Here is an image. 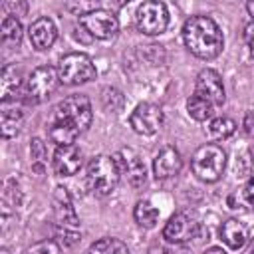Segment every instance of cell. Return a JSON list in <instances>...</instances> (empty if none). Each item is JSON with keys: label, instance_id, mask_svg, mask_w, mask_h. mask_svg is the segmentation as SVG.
<instances>
[{"label": "cell", "instance_id": "obj_13", "mask_svg": "<svg viewBox=\"0 0 254 254\" xmlns=\"http://www.w3.org/2000/svg\"><path fill=\"white\" fill-rule=\"evenodd\" d=\"M52 163H54V171L60 177H71L81 169L83 153L75 145H58Z\"/></svg>", "mask_w": 254, "mask_h": 254}, {"label": "cell", "instance_id": "obj_32", "mask_svg": "<svg viewBox=\"0 0 254 254\" xmlns=\"http://www.w3.org/2000/svg\"><path fill=\"white\" fill-rule=\"evenodd\" d=\"M149 254H177V252H173V250H169V248H165V246H153L151 250H149Z\"/></svg>", "mask_w": 254, "mask_h": 254}, {"label": "cell", "instance_id": "obj_6", "mask_svg": "<svg viewBox=\"0 0 254 254\" xmlns=\"http://www.w3.org/2000/svg\"><path fill=\"white\" fill-rule=\"evenodd\" d=\"M58 85H60L58 69L52 65H40L28 77L26 91H24L26 101L28 103H42L58 89Z\"/></svg>", "mask_w": 254, "mask_h": 254}, {"label": "cell", "instance_id": "obj_3", "mask_svg": "<svg viewBox=\"0 0 254 254\" xmlns=\"http://www.w3.org/2000/svg\"><path fill=\"white\" fill-rule=\"evenodd\" d=\"M119 179H121V167H119L115 155L113 157L111 155H97L87 163L85 183L93 194L105 196V194L113 192Z\"/></svg>", "mask_w": 254, "mask_h": 254}, {"label": "cell", "instance_id": "obj_5", "mask_svg": "<svg viewBox=\"0 0 254 254\" xmlns=\"http://www.w3.org/2000/svg\"><path fill=\"white\" fill-rule=\"evenodd\" d=\"M58 75H60V81L65 85H79V83H87L95 79L97 69L89 56L73 52L60 60Z\"/></svg>", "mask_w": 254, "mask_h": 254}, {"label": "cell", "instance_id": "obj_2", "mask_svg": "<svg viewBox=\"0 0 254 254\" xmlns=\"http://www.w3.org/2000/svg\"><path fill=\"white\" fill-rule=\"evenodd\" d=\"M185 46L200 60H214L224 46L218 24L208 16H190L183 26Z\"/></svg>", "mask_w": 254, "mask_h": 254}, {"label": "cell", "instance_id": "obj_18", "mask_svg": "<svg viewBox=\"0 0 254 254\" xmlns=\"http://www.w3.org/2000/svg\"><path fill=\"white\" fill-rule=\"evenodd\" d=\"M22 121H24V113L22 109L12 103V101H2V107H0V127H2V137L4 139H10V137H16L20 127H22Z\"/></svg>", "mask_w": 254, "mask_h": 254}, {"label": "cell", "instance_id": "obj_31", "mask_svg": "<svg viewBox=\"0 0 254 254\" xmlns=\"http://www.w3.org/2000/svg\"><path fill=\"white\" fill-rule=\"evenodd\" d=\"M244 198H246V202L254 208V177L248 181V185H246V189H244Z\"/></svg>", "mask_w": 254, "mask_h": 254}, {"label": "cell", "instance_id": "obj_35", "mask_svg": "<svg viewBox=\"0 0 254 254\" xmlns=\"http://www.w3.org/2000/svg\"><path fill=\"white\" fill-rule=\"evenodd\" d=\"M250 254H254V244H252V248H250Z\"/></svg>", "mask_w": 254, "mask_h": 254}, {"label": "cell", "instance_id": "obj_34", "mask_svg": "<svg viewBox=\"0 0 254 254\" xmlns=\"http://www.w3.org/2000/svg\"><path fill=\"white\" fill-rule=\"evenodd\" d=\"M246 10L250 12V16H254V2H248L246 4Z\"/></svg>", "mask_w": 254, "mask_h": 254}, {"label": "cell", "instance_id": "obj_7", "mask_svg": "<svg viewBox=\"0 0 254 254\" xmlns=\"http://www.w3.org/2000/svg\"><path fill=\"white\" fill-rule=\"evenodd\" d=\"M135 24H137V30L147 36L163 34L169 26V10L163 2H157V0L143 2L137 8Z\"/></svg>", "mask_w": 254, "mask_h": 254}, {"label": "cell", "instance_id": "obj_16", "mask_svg": "<svg viewBox=\"0 0 254 254\" xmlns=\"http://www.w3.org/2000/svg\"><path fill=\"white\" fill-rule=\"evenodd\" d=\"M28 36H30V42L36 50H48V48L54 46V42L58 38V28H56L52 18L42 16L36 22L30 24Z\"/></svg>", "mask_w": 254, "mask_h": 254}, {"label": "cell", "instance_id": "obj_15", "mask_svg": "<svg viewBox=\"0 0 254 254\" xmlns=\"http://www.w3.org/2000/svg\"><path fill=\"white\" fill-rule=\"evenodd\" d=\"M181 167H183V157L173 145L163 147L153 159V173L157 179H171L179 175Z\"/></svg>", "mask_w": 254, "mask_h": 254}, {"label": "cell", "instance_id": "obj_8", "mask_svg": "<svg viewBox=\"0 0 254 254\" xmlns=\"http://www.w3.org/2000/svg\"><path fill=\"white\" fill-rule=\"evenodd\" d=\"M79 26L97 40H111L117 36L119 32V20L113 12L97 8L93 12H87L83 16H79Z\"/></svg>", "mask_w": 254, "mask_h": 254}, {"label": "cell", "instance_id": "obj_33", "mask_svg": "<svg viewBox=\"0 0 254 254\" xmlns=\"http://www.w3.org/2000/svg\"><path fill=\"white\" fill-rule=\"evenodd\" d=\"M204 254H226V250H222L220 246H210L204 250Z\"/></svg>", "mask_w": 254, "mask_h": 254}, {"label": "cell", "instance_id": "obj_4", "mask_svg": "<svg viewBox=\"0 0 254 254\" xmlns=\"http://www.w3.org/2000/svg\"><path fill=\"white\" fill-rule=\"evenodd\" d=\"M192 173L204 181V183H214L222 177L224 167H226V153L222 151L220 145L216 143H206L202 147H198L192 155L190 161Z\"/></svg>", "mask_w": 254, "mask_h": 254}, {"label": "cell", "instance_id": "obj_27", "mask_svg": "<svg viewBox=\"0 0 254 254\" xmlns=\"http://www.w3.org/2000/svg\"><path fill=\"white\" fill-rule=\"evenodd\" d=\"M26 254H62V248L56 240H42V242H36L34 246H30L26 250Z\"/></svg>", "mask_w": 254, "mask_h": 254}, {"label": "cell", "instance_id": "obj_24", "mask_svg": "<svg viewBox=\"0 0 254 254\" xmlns=\"http://www.w3.org/2000/svg\"><path fill=\"white\" fill-rule=\"evenodd\" d=\"M2 38L6 44L18 46L22 42V24L14 16H4L2 20Z\"/></svg>", "mask_w": 254, "mask_h": 254}, {"label": "cell", "instance_id": "obj_9", "mask_svg": "<svg viewBox=\"0 0 254 254\" xmlns=\"http://www.w3.org/2000/svg\"><path fill=\"white\" fill-rule=\"evenodd\" d=\"M200 224L190 212H177L163 228V238L171 244H185L198 236Z\"/></svg>", "mask_w": 254, "mask_h": 254}, {"label": "cell", "instance_id": "obj_30", "mask_svg": "<svg viewBox=\"0 0 254 254\" xmlns=\"http://www.w3.org/2000/svg\"><path fill=\"white\" fill-rule=\"evenodd\" d=\"M244 131H246V135L254 137V109H250L244 115Z\"/></svg>", "mask_w": 254, "mask_h": 254}, {"label": "cell", "instance_id": "obj_12", "mask_svg": "<svg viewBox=\"0 0 254 254\" xmlns=\"http://www.w3.org/2000/svg\"><path fill=\"white\" fill-rule=\"evenodd\" d=\"M115 157H117V163L121 167V175L127 177V183L133 189L145 187V183H147V171H145V165H143L141 157L133 149H123Z\"/></svg>", "mask_w": 254, "mask_h": 254}, {"label": "cell", "instance_id": "obj_23", "mask_svg": "<svg viewBox=\"0 0 254 254\" xmlns=\"http://www.w3.org/2000/svg\"><path fill=\"white\" fill-rule=\"evenodd\" d=\"M236 131V123H234V119H230V117H214L212 121H210V125H208V133L214 137V139H218V141H222V139H228L232 133Z\"/></svg>", "mask_w": 254, "mask_h": 254}, {"label": "cell", "instance_id": "obj_20", "mask_svg": "<svg viewBox=\"0 0 254 254\" xmlns=\"http://www.w3.org/2000/svg\"><path fill=\"white\" fill-rule=\"evenodd\" d=\"M133 216H135V222L143 228H153L159 220V208L153 206V202L149 200H139L135 204V210H133Z\"/></svg>", "mask_w": 254, "mask_h": 254}, {"label": "cell", "instance_id": "obj_29", "mask_svg": "<svg viewBox=\"0 0 254 254\" xmlns=\"http://www.w3.org/2000/svg\"><path fill=\"white\" fill-rule=\"evenodd\" d=\"M4 8L10 10V12H14V16H22V14H26L28 4L26 2H6Z\"/></svg>", "mask_w": 254, "mask_h": 254}, {"label": "cell", "instance_id": "obj_1", "mask_svg": "<svg viewBox=\"0 0 254 254\" xmlns=\"http://www.w3.org/2000/svg\"><path fill=\"white\" fill-rule=\"evenodd\" d=\"M91 117L93 113L87 95H69L54 107L48 123V135L58 145H73L75 139L89 127Z\"/></svg>", "mask_w": 254, "mask_h": 254}, {"label": "cell", "instance_id": "obj_22", "mask_svg": "<svg viewBox=\"0 0 254 254\" xmlns=\"http://www.w3.org/2000/svg\"><path fill=\"white\" fill-rule=\"evenodd\" d=\"M85 254H129V248L117 238H101L93 242Z\"/></svg>", "mask_w": 254, "mask_h": 254}, {"label": "cell", "instance_id": "obj_10", "mask_svg": "<svg viewBox=\"0 0 254 254\" xmlns=\"http://www.w3.org/2000/svg\"><path fill=\"white\" fill-rule=\"evenodd\" d=\"M129 123L139 135H155L163 127V109L155 103H139L133 109Z\"/></svg>", "mask_w": 254, "mask_h": 254}, {"label": "cell", "instance_id": "obj_11", "mask_svg": "<svg viewBox=\"0 0 254 254\" xmlns=\"http://www.w3.org/2000/svg\"><path fill=\"white\" fill-rule=\"evenodd\" d=\"M194 93L204 97L206 101H210L212 105H222L226 95H224V83L222 77L216 69L204 67L198 71L196 75V85H194Z\"/></svg>", "mask_w": 254, "mask_h": 254}, {"label": "cell", "instance_id": "obj_25", "mask_svg": "<svg viewBox=\"0 0 254 254\" xmlns=\"http://www.w3.org/2000/svg\"><path fill=\"white\" fill-rule=\"evenodd\" d=\"M101 99H103L105 109H109V111H113V113H119V111L123 109V103H125L123 93H121L119 89H115V87H105Z\"/></svg>", "mask_w": 254, "mask_h": 254}, {"label": "cell", "instance_id": "obj_14", "mask_svg": "<svg viewBox=\"0 0 254 254\" xmlns=\"http://www.w3.org/2000/svg\"><path fill=\"white\" fill-rule=\"evenodd\" d=\"M54 212H56V222L65 228V230H75L79 226V218L75 214L71 196L67 192V189L58 187L54 190Z\"/></svg>", "mask_w": 254, "mask_h": 254}, {"label": "cell", "instance_id": "obj_17", "mask_svg": "<svg viewBox=\"0 0 254 254\" xmlns=\"http://www.w3.org/2000/svg\"><path fill=\"white\" fill-rule=\"evenodd\" d=\"M220 238L226 246H230L232 250H240L242 246H246V242L250 240V230L248 226L238 220V218H228L226 222H222L220 226Z\"/></svg>", "mask_w": 254, "mask_h": 254}, {"label": "cell", "instance_id": "obj_26", "mask_svg": "<svg viewBox=\"0 0 254 254\" xmlns=\"http://www.w3.org/2000/svg\"><path fill=\"white\" fill-rule=\"evenodd\" d=\"M30 155H32V165L38 173L44 171L46 163H48V153H46V145L42 143V139H32L30 145Z\"/></svg>", "mask_w": 254, "mask_h": 254}, {"label": "cell", "instance_id": "obj_28", "mask_svg": "<svg viewBox=\"0 0 254 254\" xmlns=\"http://www.w3.org/2000/svg\"><path fill=\"white\" fill-rule=\"evenodd\" d=\"M244 40H246L250 58H252V62H254V22H250V24L244 28Z\"/></svg>", "mask_w": 254, "mask_h": 254}, {"label": "cell", "instance_id": "obj_19", "mask_svg": "<svg viewBox=\"0 0 254 254\" xmlns=\"http://www.w3.org/2000/svg\"><path fill=\"white\" fill-rule=\"evenodd\" d=\"M24 77L22 71L16 64H8L2 67V77H0V97L2 101H10L22 87Z\"/></svg>", "mask_w": 254, "mask_h": 254}, {"label": "cell", "instance_id": "obj_21", "mask_svg": "<svg viewBox=\"0 0 254 254\" xmlns=\"http://www.w3.org/2000/svg\"><path fill=\"white\" fill-rule=\"evenodd\" d=\"M212 109H214V105H212L210 101H206L204 97L196 95V93L187 99V111H189V115H190L192 119H196V121H206V119H210V117H212Z\"/></svg>", "mask_w": 254, "mask_h": 254}]
</instances>
